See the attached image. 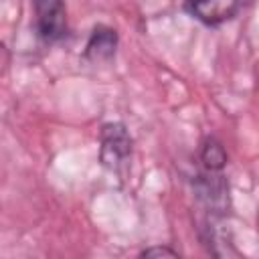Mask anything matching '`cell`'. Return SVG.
<instances>
[{
	"mask_svg": "<svg viewBox=\"0 0 259 259\" xmlns=\"http://www.w3.org/2000/svg\"><path fill=\"white\" fill-rule=\"evenodd\" d=\"M117 49V32L109 26H95L87 45H85V59L91 63H107L113 59Z\"/></svg>",
	"mask_w": 259,
	"mask_h": 259,
	"instance_id": "cell-4",
	"label": "cell"
},
{
	"mask_svg": "<svg viewBox=\"0 0 259 259\" xmlns=\"http://www.w3.org/2000/svg\"><path fill=\"white\" fill-rule=\"evenodd\" d=\"M142 257H178V251L170 247H150L142 251Z\"/></svg>",
	"mask_w": 259,
	"mask_h": 259,
	"instance_id": "cell-6",
	"label": "cell"
},
{
	"mask_svg": "<svg viewBox=\"0 0 259 259\" xmlns=\"http://www.w3.org/2000/svg\"><path fill=\"white\" fill-rule=\"evenodd\" d=\"M253 2L255 0H188L186 8L196 20L208 26H217L227 20H233Z\"/></svg>",
	"mask_w": 259,
	"mask_h": 259,
	"instance_id": "cell-3",
	"label": "cell"
},
{
	"mask_svg": "<svg viewBox=\"0 0 259 259\" xmlns=\"http://www.w3.org/2000/svg\"><path fill=\"white\" fill-rule=\"evenodd\" d=\"M99 158L105 168L121 174L132 158V136L123 123H105L101 127V148Z\"/></svg>",
	"mask_w": 259,
	"mask_h": 259,
	"instance_id": "cell-1",
	"label": "cell"
},
{
	"mask_svg": "<svg viewBox=\"0 0 259 259\" xmlns=\"http://www.w3.org/2000/svg\"><path fill=\"white\" fill-rule=\"evenodd\" d=\"M200 162H202L204 170L223 172V168L227 166V152H225V146H223L217 138H206V140L202 142V148H200Z\"/></svg>",
	"mask_w": 259,
	"mask_h": 259,
	"instance_id": "cell-5",
	"label": "cell"
},
{
	"mask_svg": "<svg viewBox=\"0 0 259 259\" xmlns=\"http://www.w3.org/2000/svg\"><path fill=\"white\" fill-rule=\"evenodd\" d=\"M34 4V28L36 34L55 42L67 34V8L63 0H32Z\"/></svg>",
	"mask_w": 259,
	"mask_h": 259,
	"instance_id": "cell-2",
	"label": "cell"
},
{
	"mask_svg": "<svg viewBox=\"0 0 259 259\" xmlns=\"http://www.w3.org/2000/svg\"><path fill=\"white\" fill-rule=\"evenodd\" d=\"M8 67H10V51L4 42H0V77L8 71Z\"/></svg>",
	"mask_w": 259,
	"mask_h": 259,
	"instance_id": "cell-7",
	"label": "cell"
}]
</instances>
